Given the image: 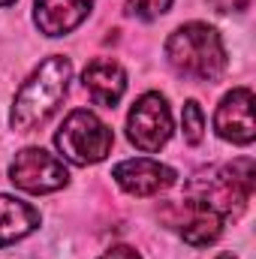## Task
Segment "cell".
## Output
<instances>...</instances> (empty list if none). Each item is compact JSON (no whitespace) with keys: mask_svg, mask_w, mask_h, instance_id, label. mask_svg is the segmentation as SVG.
<instances>
[{"mask_svg":"<svg viewBox=\"0 0 256 259\" xmlns=\"http://www.w3.org/2000/svg\"><path fill=\"white\" fill-rule=\"evenodd\" d=\"M81 84L91 94L94 106L115 109L127 94V69L112 58H94L81 72Z\"/></svg>","mask_w":256,"mask_h":259,"instance_id":"cell-9","label":"cell"},{"mask_svg":"<svg viewBox=\"0 0 256 259\" xmlns=\"http://www.w3.org/2000/svg\"><path fill=\"white\" fill-rule=\"evenodd\" d=\"M39 220L42 217L30 202L0 193V247H9V244L27 238L30 232H36Z\"/></svg>","mask_w":256,"mask_h":259,"instance_id":"cell-11","label":"cell"},{"mask_svg":"<svg viewBox=\"0 0 256 259\" xmlns=\"http://www.w3.org/2000/svg\"><path fill=\"white\" fill-rule=\"evenodd\" d=\"M100 259H142V256H139V250H133L127 244H115V247H109Z\"/></svg>","mask_w":256,"mask_h":259,"instance_id":"cell-15","label":"cell"},{"mask_svg":"<svg viewBox=\"0 0 256 259\" xmlns=\"http://www.w3.org/2000/svg\"><path fill=\"white\" fill-rule=\"evenodd\" d=\"M115 184L130 196H157L169 190L178 181V172L160 160L151 157H136V160H124L112 169Z\"/></svg>","mask_w":256,"mask_h":259,"instance_id":"cell-8","label":"cell"},{"mask_svg":"<svg viewBox=\"0 0 256 259\" xmlns=\"http://www.w3.org/2000/svg\"><path fill=\"white\" fill-rule=\"evenodd\" d=\"M12 3H15V0H0V6H12Z\"/></svg>","mask_w":256,"mask_h":259,"instance_id":"cell-18","label":"cell"},{"mask_svg":"<svg viewBox=\"0 0 256 259\" xmlns=\"http://www.w3.org/2000/svg\"><path fill=\"white\" fill-rule=\"evenodd\" d=\"M69 78H72V64L64 55H52L30 72V78L18 88L15 100H12V112H9V124L15 133H30L33 127L46 124L61 100L69 91Z\"/></svg>","mask_w":256,"mask_h":259,"instance_id":"cell-2","label":"cell"},{"mask_svg":"<svg viewBox=\"0 0 256 259\" xmlns=\"http://www.w3.org/2000/svg\"><path fill=\"white\" fill-rule=\"evenodd\" d=\"M175 133L172 124V109L163 94L148 91L142 94L127 115V139L142 154H157Z\"/></svg>","mask_w":256,"mask_h":259,"instance_id":"cell-5","label":"cell"},{"mask_svg":"<svg viewBox=\"0 0 256 259\" xmlns=\"http://www.w3.org/2000/svg\"><path fill=\"white\" fill-rule=\"evenodd\" d=\"M253 91L250 88H232L217 112H214V130L223 142L232 145H250L256 139V121H253Z\"/></svg>","mask_w":256,"mask_h":259,"instance_id":"cell-7","label":"cell"},{"mask_svg":"<svg viewBox=\"0 0 256 259\" xmlns=\"http://www.w3.org/2000/svg\"><path fill=\"white\" fill-rule=\"evenodd\" d=\"M163 52H166L169 66L178 75L196 78V81H217L229 64L223 36L211 24H202V21L175 27L169 33Z\"/></svg>","mask_w":256,"mask_h":259,"instance_id":"cell-3","label":"cell"},{"mask_svg":"<svg viewBox=\"0 0 256 259\" xmlns=\"http://www.w3.org/2000/svg\"><path fill=\"white\" fill-rule=\"evenodd\" d=\"M181 133L187 145H199L205 139V112L196 100H187L181 109Z\"/></svg>","mask_w":256,"mask_h":259,"instance_id":"cell-13","label":"cell"},{"mask_svg":"<svg viewBox=\"0 0 256 259\" xmlns=\"http://www.w3.org/2000/svg\"><path fill=\"white\" fill-rule=\"evenodd\" d=\"M94 9V0H33V24L46 36L72 33Z\"/></svg>","mask_w":256,"mask_h":259,"instance_id":"cell-10","label":"cell"},{"mask_svg":"<svg viewBox=\"0 0 256 259\" xmlns=\"http://www.w3.org/2000/svg\"><path fill=\"white\" fill-rule=\"evenodd\" d=\"M211 3L217 6V12H241V9H247L250 0H211Z\"/></svg>","mask_w":256,"mask_h":259,"instance_id":"cell-16","label":"cell"},{"mask_svg":"<svg viewBox=\"0 0 256 259\" xmlns=\"http://www.w3.org/2000/svg\"><path fill=\"white\" fill-rule=\"evenodd\" d=\"M184 220L178 223V235L190 244V247H208L223 235V217H217L214 211H205L199 205L184 202Z\"/></svg>","mask_w":256,"mask_h":259,"instance_id":"cell-12","label":"cell"},{"mask_svg":"<svg viewBox=\"0 0 256 259\" xmlns=\"http://www.w3.org/2000/svg\"><path fill=\"white\" fill-rule=\"evenodd\" d=\"M55 145L72 166H94L103 163L115 145V136L106 121H100L88 109H75L64 118L61 130L55 133Z\"/></svg>","mask_w":256,"mask_h":259,"instance_id":"cell-4","label":"cell"},{"mask_svg":"<svg viewBox=\"0 0 256 259\" xmlns=\"http://www.w3.org/2000/svg\"><path fill=\"white\" fill-rule=\"evenodd\" d=\"M214 259H238V256H235V253H217Z\"/></svg>","mask_w":256,"mask_h":259,"instance_id":"cell-17","label":"cell"},{"mask_svg":"<svg viewBox=\"0 0 256 259\" xmlns=\"http://www.w3.org/2000/svg\"><path fill=\"white\" fill-rule=\"evenodd\" d=\"M9 181L24 193L46 196L58 193L69 184V169L64 166V160L42 148H21L9 163Z\"/></svg>","mask_w":256,"mask_h":259,"instance_id":"cell-6","label":"cell"},{"mask_svg":"<svg viewBox=\"0 0 256 259\" xmlns=\"http://www.w3.org/2000/svg\"><path fill=\"white\" fill-rule=\"evenodd\" d=\"M256 187V169L250 157H241L229 166H211L196 172L184 184V202L214 211L217 217H238L247 208Z\"/></svg>","mask_w":256,"mask_h":259,"instance_id":"cell-1","label":"cell"},{"mask_svg":"<svg viewBox=\"0 0 256 259\" xmlns=\"http://www.w3.org/2000/svg\"><path fill=\"white\" fill-rule=\"evenodd\" d=\"M175 0H127V15L139 21H157L160 15H166L172 9Z\"/></svg>","mask_w":256,"mask_h":259,"instance_id":"cell-14","label":"cell"}]
</instances>
